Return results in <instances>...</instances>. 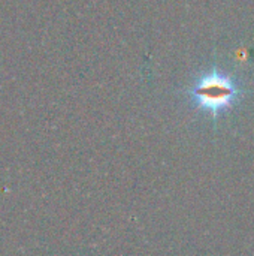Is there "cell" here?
I'll return each instance as SVG.
<instances>
[{
  "instance_id": "obj_1",
  "label": "cell",
  "mask_w": 254,
  "mask_h": 256,
  "mask_svg": "<svg viewBox=\"0 0 254 256\" xmlns=\"http://www.w3.org/2000/svg\"><path fill=\"white\" fill-rule=\"evenodd\" d=\"M240 93V87L229 76L213 70L195 84L192 98L198 108L217 117L220 112L234 106Z\"/></svg>"
}]
</instances>
